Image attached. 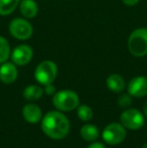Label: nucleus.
<instances>
[{"mask_svg": "<svg viewBox=\"0 0 147 148\" xmlns=\"http://www.w3.org/2000/svg\"><path fill=\"white\" fill-rule=\"evenodd\" d=\"M20 0H0V15H9L16 9Z\"/></svg>", "mask_w": 147, "mask_h": 148, "instance_id": "16", "label": "nucleus"}, {"mask_svg": "<svg viewBox=\"0 0 147 148\" xmlns=\"http://www.w3.org/2000/svg\"><path fill=\"white\" fill-rule=\"evenodd\" d=\"M19 9L22 16L25 18H34L38 12V6L34 0H21Z\"/></svg>", "mask_w": 147, "mask_h": 148, "instance_id": "12", "label": "nucleus"}, {"mask_svg": "<svg viewBox=\"0 0 147 148\" xmlns=\"http://www.w3.org/2000/svg\"><path fill=\"white\" fill-rule=\"evenodd\" d=\"M87 148H106V147H105V145L101 142H94V143H92V144L89 145Z\"/></svg>", "mask_w": 147, "mask_h": 148, "instance_id": "21", "label": "nucleus"}, {"mask_svg": "<svg viewBox=\"0 0 147 148\" xmlns=\"http://www.w3.org/2000/svg\"><path fill=\"white\" fill-rule=\"evenodd\" d=\"M23 118L29 123H37L42 118V112L36 104H27L22 109Z\"/></svg>", "mask_w": 147, "mask_h": 148, "instance_id": "11", "label": "nucleus"}, {"mask_svg": "<svg viewBox=\"0 0 147 148\" xmlns=\"http://www.w3.org/2000/svg\"><path fill=\"white\" fill-rule=\"evenodd\" d=\"M122 1H123V3H125L126 5L133 6V5H135V4L138 3V2H139V0H122Z\"/></svg>", "mask_w": 147, "mask_h": 148, "instance_id": "22", "label": "nucleus"}, {"mask_svg": "<svg viewBox=\"0 0 147 148\" xmlns=\"http://www.w3.org/2000/svg\"><path fill=\"white\" fill-rule=\"evenodd\" d=\"M104 141L109 145H117L124 141L126 137V129L122 124L111 123L102 133Z\"/></svg>", "mask_w": 147, "mask_h": 148, "instance_id": "5", "label": "nucleus"}, {"mask_svg": "<svg viewBox=\"0 0 147 148\" xmlns=\"http://www.w3.org/2000/svg\"><path fill=\"white\" fill-rule=\"evenodd\" d=\"M78 117L82 121H90L93 118V110L87 105H81L78 107Z\"/></svg>", "mask_w": 147, "mask_h": 148, "instance_id": "18", "label": "nucleus"}, {"mask_svg": "<svg viewBox=\"0 0 147 148\" xmlns=\"http://www.w3.org/2000/svg\"><path fill=\"white\" fill-rule=\"evenodd\" d=\"M57 76V66L51 60H43L36 66L34 72V78L39 84H53Z\"/></svg>", "mask_w": 147, "mask_h": 148, "instance_id": "4", "label": "nucleus"}, {"mask_svg": "<svg viewBox=\"0 0 147 148\" xmlns=\"http://www.w3.org/2000/svg\"><path fill=\"white\" fill-rule=\"evenodd\" d=\"M41 129L51 139L65 138L70 131V121L63 113L51 111L45 114L41 121Z\"/></svg>", "mask_w": 147, "mask_h": 148, "instance_id": "1", "label": "nucleus"}, {"mask_svg": "<svg viewBox=\"0 0 147 148\" xmlns=\"http://www.w3.org/2000/svg\"><path fill=\"white\" fill-rule=\"evenodd\" d=\"M81 136L86 141H95L99 137V129L93 124H86L81 128Z\"/></svg>", "mask_w": 147, "mask_h": 148, "instance_id": "14", "label": "nucleus"}, {"mask_svg": "<svg viewBox=\"0 0 147 148\" xmlns=\"http://www.w3.org/2000/svg\"><path fill=\"white\" fill-rule=\"evenodd\" d=\"M10 56V45L9 42L4 38L3 36H0V64H3L9 59Z\"/></svg>", "mask_w": 147, "mask_h": 148, "instance_id": "17", "label": "nucleus"}, {"mask_svg": "<svg viewBox=\"0 0 147 148\" xmlns=\"http://www.w3.org/2000/svg\"><path fill=\"white\" fill-rule=\"evenodd\" d=\"M127 90L133 97H145L147 95V78L143 76L133 78L128 84Z\"/></svg>", "mask_w": 147, "mask_h": 148, "instance_id": "9", "label": "nucleus"}, {"mask_svg": "<svg viewBox=\"0 0 147 148\" xmlns=\"http://www.w3.org/2000/svg\"><path fill=\"white\" fill-rule=\"evenodd\" d=\"M53 106L63 112H70L79 107L80 99L76 92L71 90H63L53 95Z\"/></svg>", "mask_w": 147, "mask_h": 148, "instance_id": "3", "label": "nucleus"}, {"mask_svg": "<svg viewBox=\"0 0 147 148\" xmlns=\"http://www.w3.org/2000/svg\"><path fill=\"white\" fill-rule=\"evenodd\" d=\"M17 76V68L13 62H3V64L0 66V80L4 84H11L15 82Z\"/></svg>", "mask_w": 147, "mask_h": 148, "instance_id": "10", "label": "nucleus"}, {"mask_svg": "<svg viewBox=\"0 0 147 148\" xmlns=\"http://www.w3.org/2000/svg\"><path fill=\"white\" fill-rule=\"evenodd\" d=\"M142 148H147V143H145V144H144L143 146H142Z\"/></svg>", "mask_w": 147, "mask_h": 148, "instance_id": "24", "label": "nucleus"}, {"mask_svg": "<svg viewBox=\"0 0 147 148\" xmlns=\"http://www.w3.org/2000/svg\"><path fill=\"white\" fill-rule=\"evenodd\" d=\"M121 123L125 128L138 130L144 125V116L136 109H127L120 116Z\"/></svg>", "mask_w": 147, "mask_h": 148, "instance_id": "7", "label": "nucleus"}, {"mask_svg": "<svg viewBox=\"0 0 147 148\" xmlns=\"http://www.w3.org/2000/svg\"><path fill=\"white\" fill-rule=\"evenodd\" d=\"M143 113H144V115L147 117V101L145 102V104L143 105Z\"/></svg>", "mask_w": 147, "mask_h": 148, "instance_id": "23", "label": "nucleus"}, {"mask_svg": "<svg viewBox=\"0 0 147 148\" xmlns=\"http://www.w3.org/2000/svg\"><path fill=\"white\" fill-rule=\"evenodd\" d=\"M43 89L36 85H29L23 91V97L28 101H36L42 96Z\"/></svg>", "mask_w": 147, "mask_h": 148, "instance_id": "15", "label": "nucleus"}, {"mask_svg": "<svg viewBox=\"0 0 147 148\" xmlns=\"http://www.w3.org/2000/svg\"><path fill=\"white\" fill-rule=\"evenodd\" d=\"M9 31L13 37L20 40H25L32 35L34 28L24 18H14L9 24Z\"/></svg>", "mask_w": 147, "mask_h": 148, "instance_id": "6", "label": "nucleus"}, {"mask_svg": "<svg viewBox=\"0 0 147 148\" xmlns=\"http://www.w3.org/2000/svg\"><path fill=\"white\" fill-rule=\"evenodd\" d=\"M34 51L27 45H20L13 49L11 53V60L16 66H25L31 60Z\"/></svg>", "mask_w": 147, "mask_h": 148, "instance_id": "8", "label": "nucleus"}, {"mask_svg": "<svg viewBox=\"0 0 147 148\" xmlns=\"http://www.w3.org/2000/svg\"><path fill=\"white\" fill-rule=\"evenodd\" d=\"M128 49L134 57L141 58L147 55V28H138L130 34Z\"/></svg>", "mask_w": 147, "mask_h": 148, "instance_id": "2", "label": "nucleus"}, {"mask_svg": "<svg viewBox=\"0 0 147 148\" xmlns=\"http://www.w3.org/2000/svg\"><path fill=\"white\" fill-rule=\"evenodd\" d=\"M46 95L51 96V95H55V87L53 86V84H49V85H45V88L43 90Z\"/></svg>", "mask_w": 147, "mask_h": 148, "instance_id": "20", "label": "nucleus"}, {"mask_svg": "<svg viewBox=\"0 0 147 148\" xmlns=\"http://www.w3.org/2000/svg\"><path fill=\"white\" fill-rule=\"evenodd\" d=\"M106 85L109 90L115 93H120L125 89V81L123 77L118 74H112L107 78Z\"/></svg>", "mask_w": 147, "mask_h": 148, "instance_id": "13", "label": "nucleus"}, {"mask_svg": "<svg viewBox=\"0 0 147 148\" xmlns=\"http://www.w3.org/2000/svg\"><path fill=\"white\" fill-rule=\"evenodd\" d=\"M132 103V99H131V95L129 93L128 94H122L119 98H118V105L122 108H127L131 105Z\"/></svg>", "mask_w": 147, "mask_h": 148, "instance_id": "19", "label": "nucleus"}]
</instances>
